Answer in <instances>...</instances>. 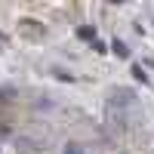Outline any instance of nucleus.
Returning a JSON list of instances; mask_svg holds the SVG:
<instances>
[{"instance_id": "obj_1", "label": "nucleus", "mask_w": 154, "mask_h": 154, "mask_svg": "<svg viewBox=\"0 0 154 154\" xmlns=\"http://www.w3.org/2000/svg\"><path fill=\"white\" fill-rule=\"evenodd\" d=\"M111 53L120 56V59H126V56H130V46H126L123 40H114V43H111Z\"/></svg>"}, {"instance_id": "obj_3", "label": "nucleus", "mask_w": 154, "mask_h": 154, "mask_svg": "<svg viewBox=\"0 0 154 154\" xmlns=\"http://www.w3.org/2000/svg\"><path fill=\"white\" fill-rule=\"evenodd\" d=\"M130 99H133L130 89H117V93H114V102H130Z\"/></svg>"}, {"instance_id": "obj_2", "label": "nucleus", "mask_w": 154, "mask_h": 154, "mask_svg": "<svg viewBox=\"0 0 154 154\" xmlns=\"http://www.w3.org/2000/svg\"><path fill=\"white\" fill-rule=\"evenodd\" d=\"M77 37H83V40H96V28L83 25V28H77Z\"/></svg>"}, {"instance_id": "obj_5", "label": "nucleus", "mask_w": 154, "mask_h": 154, "mask_svg": "<svg viewBox=\"0 0 154 154\" xmlns=\"http://www.w3.org/2000/svg\"><path fill=\"white\" fill-rule=\"evenodd\" d=\"M65 154H83V148H80V145H74V142H71V145H65Z\"/></svg>"}, {"instance_id": "obj_4", "label": "nucleus", "mask_w": 154, "mask_h": 154, "mask_svg": "<svg viewBox=\"0 0 154 154\" xmlns=\"http://www.w3.org/2000/svg\"><path fill=\"white\" fill-rule=\"evenodd\" d=\"M133 77H136V80H142V83L148 80V74H145V68H142V65H133Z\"/></svg>"}, {"instance_id": "obj_6", "label": "nucleus", "mask_w": 154, "mask_h": 154, "mask_svg": "<svg viewBox=\"0 0 154 154\" xmlns=\"http://www.w3.org/2000/svg\"><path fill=\"white\" fill-rule=\"evenodd\" d=\"M93 49H96V53H108V49H105V43H102V40H93Z\"/></svg>"}]
</instances>
